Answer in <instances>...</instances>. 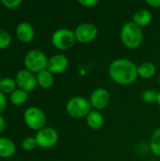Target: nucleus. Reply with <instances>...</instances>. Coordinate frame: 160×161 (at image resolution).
I'll return each mask as SVG.
<instances>
[{
	"mask_svg": "<svg viewBox=\"0 0 160 161\" xmlns=\"http://www.w3.org/2000/svg\"><path fill=\"white\" fill-rule=\"evenodd\" d=\"M108 75L116 84L128 86L135 83L139 77L138 66L128 58H117L110 63Z\"/></svg>",
	"mask_w": 160,
	"mask_h": 161,
	"instance_id": "nucleus-1",
	"label": "nucleus"
},
{
	"mask_svg": "<svg viewBox=\"0 0 160 161\" xmlns=\"http://www.w3.org/2000/svg\"><path fill=\"white\" fill-rule=\"evenodd\" d=\"M120 38L123 44L128 49L139 48L143 41V31L141 27L132 21L125 23L120 32Z\"/></svg>",
	"mask_w": 160,
	"mask_h": 161,
	"instance_id": "nucleus-2",
	"label": "nucleus"
},
{
	"mask_svg": "<svg viewBox=\"0 0 160 161\" xmlns=\"http://www.w3.org/2000/svg\"><path fill=\"white\" fill-rule=\"evenodd\" d=\"M91 108L90 100L83 96H74L66 104V112L72 118L80 119L87 117Z\"/></svg>",
	"mask_w": 160,
	"mask_h": 161,
	"instance_id": "nucleus-3",
	"label": "nucleus"
},
{
	"mask_svg": "<svg viewBox=\"0 0 160 161\" xmlns=\"http://www.w3.org/2000/svg\"><path fill=\"white\" fill-rule=\"evenodd\" d=\"M47 62L48 58H46L45 54L39 49H33L28 51L24 60L26 70L33 74H39L41 71L46 70Z\"/></svg>",
	"mask_w": 160,
	"mask_h": 161,
	"instance_id": "nucleus-4",
	"label": "nucleus"
},
{
	"mask_svg": "<svg viewBox=\"0 0 160 161\" xmlns=\"http://www.w3.org/2000/svg\"><path fill=\"white\" fill-rule=\"evenodd\" d=\"M76 42L74 31L69 28H59L52 35V44L58 50L71 49Z\"/></svg>",
	"mask_w": 160,
	"mask_h": 161,
	"instance_id": "nucleus-5",
	"label": "nucleus"
},
{
	"mask_svg": "<svg viewBox=\"0 0 160 161\" xmlns=\"http://www.w3.org/2000/svg\"><path fill=\"white\" fill-rule=\"evenodd\" d=\"M24 120L25 125L32 130H41L45 127L46 116L44 112L36 107H31L25 111Z\"/></svg>",
	"mask_w": 160,
	"mask_h": 161,
	"instance_id": "nucleus-6",
	"label": "nucleus"
},
{
	"mask_svg": "<svg viewBox=\"0 0 160 161\" xmlns=\"http://www.w3.org/2000/svg\"><path fill=\"white\" fill-rule=\"evenodd\" d=\"M74 31L76 42L81 43L91 42L96 39L99 32L97 26L91 23H82L77 25Z\"/></svg>",
	"mask_w": 160,
	"mask_h": 161,
	"instance_id": "nucleus-7",
	"label": "nucleus"
},
{
	"mask_svg": "<svg viewBox=\"0 0 160 161\" xmlns=\"http://www.w3.org/2000/svg\"><path fill=\"white\" fill-rule=\"evenodd\" d=\"M35 139L38 146L47 149L55 146L58 143V134L53 127L45 126L37 132Z\"/></svg>",
	"mask_w": 160,
	"mask_h": 161,
	"instance_id": "nucleus-8",
	"label": "nucleus"
},
{
	"mask_svg": "<svg viewBox=\"0 0 160 161\" xmlns=\"http://www.w3.org/2000/svg\"><path fill=\"white\" fill-rule=\"evenodd\" d=\"M110 101V94L108 91L105 88H97L95 89L91 96H90V103L92 108L96 110H102L106 108Z\"/></svg>",
	"mask_w": 160,
	"mask_h": 161,
	"instance_id": "nucleus-9",
	"label": "nucleus"
},
{
	"mask_svg": "<svg viewBox=\"0 0 160 161\" xmlns=\"http://www.w3.org/2000/svg\"><path fill=\"white\" fill-rule=\"evenodd\" d=\"M16 84L19 89L29 92L37 86V76L27 70H21L16 75Z\"/></svg>",
	"mask_w": 160,
	"mask_h": 161,
	"instance_id": "nucleus-10",
	"label": "nucleus"
},
{
	"mask_svg": "<svg viewBox=\"0 0 160 161\" xmlns=\"http://www.w3.org/2000/svg\"><path fill=\"white\" fill-rule=\"evenodd\" d=\"M69 65L68 58L62 54H57L52 56L47 62V70L54 74H61L63 73Z\"/></svg>",
	"mask_w": 160,
	"mask_h": 161,
	"instance_id": "nucleus-11",
	"label": "nucleus"
},
{
	"mask_svg": "<svg viewBox=\"0 0 160 161\" xmlns=\"http://www.w3.org/2000/svg\"><path fill=\"white\" fill-rule=\"evenodd\" d=\"M16 36L22 42H29L34 39L35 30L29 23L22 22L16 27Z\"/></svg>",
	"mask_w": 160,
	"mask_h": 161,
	"instance_id": "nucleus-12",
	"label": "nucleus"
},
{
	"mask_svg": "<svg viewBox=\"0 0 160 161\" xmlns=\"http://www.w3.org/2000/svg\"><path fill=\"white\" fill-rule=\"evenodd\" d=\"M153 20V15L151 13L150 10L145 9V8H141L137 10L132 17V22L134 24H136L137 25H139L140 27H143V26H147L151 24Z\"/></svg>",
	"mask_w": 160,
	"mask_h": 161,
	"instance_id": "nucleus-13",
	"label": "nucleus"
},
{
	"mask_svg": "<svg viewBox=\"0 0 160 161\" xmlns=\"http://www.w3.org/2000/svg\"><path fill=\"white\" fill-rule=\"evenodd\" d=\"M88 126L92 130H99L105 124L104 116L98 110H91L86 117Z\"/></svg>",
	"mask_w": 160,
	"mask_h": 161,
	"instance_id": "nucleus-14",
	"label": "nucleus"
},
{
	"mask_svg": "<svg viewBox=\"0 0 160 161\" xmlns=\"http://www.w3.org/2000/svg\"><path fill=\"white\" fill-rule=\"evenodd\" d=\"M157 74V67L150 61L141 62L138 66V75L142 79H150Z\"/></svg>",
	"mask_w": 160,
	"mask_h": 161,
	"instance_id": "nucleus-15",
	"label": "nucleus"
},
{
	"mask_svg": "<svg viewBox=\"0 0 160 161\" xmlns=\"http://www.w3.org/2000/svg\"><path fill=\"white\" fill-rule=\"evenodd\" d=\"M16 146L12 141L7 138H0V157L9 158L15 154Z\"/></svg>",
	"mask_w": 160,
	"mask_h": 161,
	"instance_id": "nucleus-16",
	"label": "nucleus"
},
{
	"mask_svg": "<svg viewBox=\"0 0 160 161\" xmlns=\"http://www.w3.org/2000/svg\"><path fill=\"white\" fill-rule=\"evenodd\" d=\"M37 83L43 89H49L54 84V75L47 69L37 75Z\"/></svg>",
	"mask_w": 160,
	"mask_h": 161,
	"instance_id": "nucleus-17",
	"label": "nucleus"
},
{
	"mask_svg": "<svg viewBox=\"0 0 160 161\" xmlns=\"http://www.w3.org/2000/svg\"><path fill=\"white\" fill-rule=\"evenodd\" d=\"M28 98V92L18 89L15 90L11 94H10V101L12 102V104L16 105V106H20L25 103V101Z\"/></svg>",
	"mask_w": 160,
	"mask_h": 161,
	"instance_id": "nucleus-18",
	"label": "nucleus"
},
{
	"mask_svg": "<svg viewBox=\"0 0 160 161\" xmlns=\"http://www.w3.org/2000/svg\"><path fill=\"white\" fill-rule=\"evenodd\" d=\"M150 149L154 155L160 157V127H157L151 138L150 142Z\"/></svg>",
	"mask_w": 160,
	"mask_h": 161,
	"instance_id": "nucleus-19",
	"label": "nucleus"
},
{
	"mask_svg": "<svg viewBox=\"0 0 160 161\" xmlns=\"http://www.w3.org/2000/svg\"><path fill=\"white\" fill-rule=\"evenodd\" d=\"M16 81H14L12 78H8V77H6V78H3L1 80V83H0V90L1 92L4 93H12L15 90H16Z\"/></svg>",
	"mask_w": 160,
	"mask_h": 161,
	"instance_id": "nucleus-20",
	"label": "nucleus"
},
{
	"mask_svg": "<svg viewBox=\"0 0 160 161\" xmlns=\"http://www.w3.org/2000/svg\"><path fill=\"white\" fill-rule=\"evenodd\" d=\"M158 92L154 89H147L141 93V100L147 104H154L157 102Z\"/></svg>",
	"mask_w": 160,
	"mask_h": 161,
	"instance_id": "nucleus-21",
	"label": "nucleus"
},
{
	"mask_svg": "<svg viewBox=\"0 0 160 161\" xmlns=\"http://www.w3.org/2000/svg\"><path fill=\"white\" fill-rule=\"evenodd\" d=\"M11 42V37L7 30L0 29V49L7 48Z\"/></svg>",
	"mask_w": 160,
	"mask_h": 161,
	"instance_id": "nucleus-22",
	"label": "nucleus"
},
{
	"mask_svg": "<svg viewBox=\"0 0 160 161\" xmlns=\"http://www.w3.org/2000/svg\"><path fill=\"white\" fill-rule=\"evenodd\" d=\"M37 145L38 144H37L36 139L33 137H27L24 139V141L22 142V148L25 151H32Z\"/></svg>",
	"mask_w": 160,
	"mask_h": 161,
	"instance_id": "nucleus-23",
	"label": "nucleus"
},
{
	"mask_svg": "<svg viewBox=\"0 0 160 161\" xmlns=\"http://www.w3.org/2000/svg\"><path fill=\"white\" fill-rule=\"evenodd\" d=\"M1 3L7 8H16L18 6L22 4V1L21 0H2Z\"/></svg>",
	"mask_w": 160,
	"mask_h": 161,
	"instance_id": "nucleus-24",
	"label": "nucleus"
},
{
	"mask_svg": "<svg viewBox=\"0 0 160 161\" xmlns=\"http://www.w3.org/2000/svg\"><path fill=\"white\" fill-rule=\"evenodd\" d=\"M78 3L81 6L86 7V8H93L96 5H98L99 1H97V0H79Z\"/></svg>",
	"mask_w": 160,
	"mask_h": 161,
	"instance_id": "nucleus-25",
	"label": "nucleus"
},
{
	"mask_svg": "<svg viewBox=\"0 0 160 161\" xmlns=\"http://www.w3.org/2000/svg\"><path fill=\"white\" fill-rule=\"evenodd\" d=\"M7 107V98L5 96V94L0 92V114L5 110Z\"/></svg>",
	"mask_w": 160,
	"mask_h": 161,
	"instance_id": "nucleus-26",
	"label": "nucleus"
},
{
	"mask_svg": "<svg viewBox=\"0 0 160 161\" xmlns=\"http://www.w3.org/2000/svg\"><path fill=\"white\" fill-rule=\"evenodd\" d=\"M146 4H147L149 7L154 8H160V0H147V1H146Z\"/></svg>",
	"mask_w": 160,
	"mask_h": 161,
	"instance_id": "nucleus-27",
	"label": "nucleus"
},
{
	"mask_svg": "<svg viewBox=\"0 0 160 161\" xmlns=\"http://www.w3.org/2000/svg\"><path fill=\"white\" fill-rule=\"evenodd\" d=\"M5 125H6V123H5V119L2 117V116H0V133L4 130V128H5Z\"/></svg>",
	"mask_w": 160,
	"mask_h": 161,
	"instance_id": "nucleus-28",
	"label": "nucleus"
},
{
	"mask_svg": "<svg viewBox=\"0 0 160 161\" xmlns=\"http://www.w3.org/2000/svg\"><path fill=\"white\" fill-rule=\"evenodd\" d=\"M157 103L158 104V106L160 107V91L159 92H158V95H157Z\"/></svg>",
	"mask_w": 160,
	"mask_h": 161,
	"instance_id": "nucleus-29",
	"label": "nucleus"
},
{
	"mask_svg": "<svg viewBox=\"0 0 160 161\" xmlns=\"http://www.w3.org/2000/svg\"><path fill=\"white\" fill-rule=\"evenodd\" d=\"M158 82H159V85H160V75H159V76H158Z\"/></svg>",
	"mask_w": 160,
	"mask_h": 161,
	"instance_id": "nucleus-30",
	"label": "nucleus"
},
{
	"mask_svg": "<svg viewBox=\"0 0 160 161\" xmlns=\"http://www.w3.org/2000/svg\"><path fill=\"white\" fill-rule=\"evenodd\" d=\"M1 80H2V79H1V76H0V83H1Z\"/></svg>",
	"mask_w": 160,
	"mask_h": 161,
	"instance_id": "nucleus-31",
	"label": "nucleus"
},
{
	"mask_svg": "<svg viewBox=\"0 0 160 161\" xmlns=\"http://www.w3.org/2000/svg\"><path fill=\"white\" fill-rule=\"evenodd\" d=\"M17 161H19V160H17Z\"/></svg>",
	"mask_w": 160,
	"mask_h": 161,
	"instance_id": "nucleus-32",
	"label": "nucleus"
}]
</instances>
